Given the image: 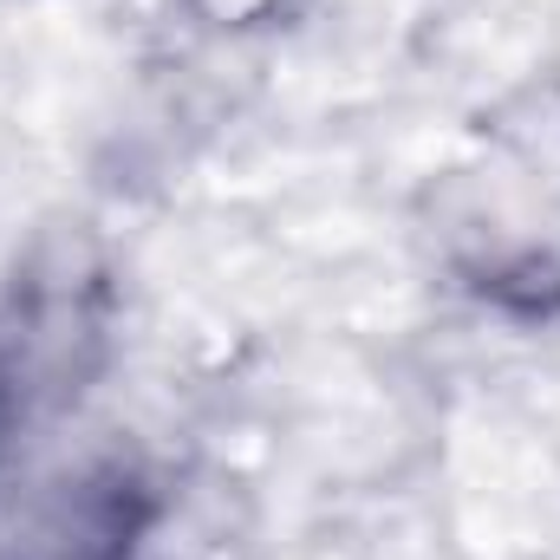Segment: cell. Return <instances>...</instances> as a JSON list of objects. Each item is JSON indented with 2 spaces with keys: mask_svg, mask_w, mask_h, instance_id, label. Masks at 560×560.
I'll return each instance as SVG.
<instances>
[{
  "mask_svg": "<svg viewBox=\"0 0 560 560\" xmlns=\"http://www.w3.org/2000/svg\"><path fill=\"white\" fill-rule=\"evenodd\" d=\"M196 13L222 33H248V26H268L275 13H287V0H196Z\"/></svg>",
  "mask_w": 560,
  "mask_h": 560,
  "instance_id": "1",
  "label": "cell"
}]
</instances>
